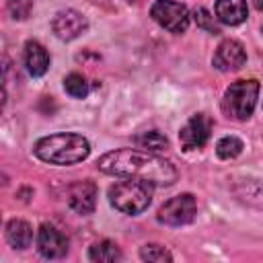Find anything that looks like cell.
Returning <instances> with one entry per match:
<instances>
[{
  "mask_svg": "<svg viewBox=\"0 0 263 263\" xmlns=\"http://www.w3.org/2000/svg\"><path fill=\"white\" fill-rule=\"evenodd\" d=\"M212 119L210 115L205 113H195L179 132V140H181V146L185 150H197V148H203L205 142L210 140V134H212Z\"/></svg>",
  "mask_w": 263,
  "mask_h": 263,
  "instance_id": "52a82bcc",
  "label": "cell"
},
{
  "mask_svg": "<svg viewBox=\"0 0 263 263\" xmlns=\"http://www.w3.org/2000/svg\"><path fill=\"white\" fill-rule=\"evenodd\" d=\"M193 21H195V25H197L199 29H203V31H208V33H214V35L220 33V27H218V23H216L218 18L212 16V12H210L208 8H203V6H199V8L193 10Z\"/></svg>",
  "mask_w": 263,
  "mask_h": 263,
  "instance_id": "ffe728a7",
  "label": "cell"
},
{
  "mask_svg": "<svg viewBox=\"0 0 263 263\" xmlns=\"http://www.w3.org/2000/svg\"><path fill=\"white\" fill-rule=\"evenodd\" d=\"M257 97H259V82L253 78H245V80H236L232 82L222 97V111L226 117L236 119V121H247L257 105Z\"/></svg>",
  "mask_w": 263,
  "mask_h": 263,
  "instance_id": "277c9868",
  "label": "cell"
},
{
  "mask_svg": "<svg viewBox=\"0 0 263 263\" xmlns=\"http://www.w3.org/2000/svg\"><path fill=\"white\" fill-rule=\"evenodd\" d=\"M88 259L97 263H115L121 259V251L113 240H101L88 249Z\"/></svg>",
  "mask_w": 263,
  "mask_h": 263,
  "instance_id": "9a60e30c",
  "label": "cell"
},
{
  "mask_svg": "<svg viewBox=\"0 0 263 263\" xmlns=\"http://www.w3.org/2000/svg\"><path fill=\"white\" fill-rule=\"evenodd\" d=\"M25 66L31 76H43L49 68V53L39 41L25 43Z\"/></svg>",
  "mask_w": 263,
  "mask_h": 263,
  "instance_id": "7c38bea8",
  "label": "cell"
},
{
  "mask_svg": "<svg viewBox=\"0 0 263 263\" xmlns=\"http://www.w3.org/2000/svg\"><path fill=\"white\" fill-rule=\"evenodd\" d=\"M245 62H247V51L242 43L236 39H224L214 53V66L220 72H236L245 66Z\"/></svg>",
  "mask_w": 263,
  "mask_h": 263,
  "instance_id": "30bf717a",
  "label": "cell"
},
{
  "mask_svg": "<svg viewBox=\"0 0 263 263\" xmlns=\"http://www.w3.org/2000/svg\"><path fill=\"white\" fill-rule=\"evenodd\" d=\"M4 230H6L4 234H6V240H8L10 247H14V249H27V247H31L33 228H31L29 222L14 218V220H8V224H6Z\"/></svg>",
  "mask_w": 263,
  "mask_h": 263,
  "instance_id": "5bb4252c",
  "label": "cell"
},
{
  "mask_svg": "<svg viewBox=\"0 0 263 263\" xmlns=\"http://www.w3.org/2000/svg\"><path fill=\"white\" fill-rule=\"evenodd\" d=\"M234 193L240 201L253 205V208H259L263 210V185L261 183H255V181H242L234 187Z\"/></svg>",
  "mask_w": 263,
  "mask_h": 263,
  "instance_id": "2e32d148",
  "label": "cell"
},
{
  "mask_svg": "<svg viewBox=\"0 0 263 263\" xmlns=\"http://www.w3.org/2000/svg\"><path fill=\"white\" fill-rule=\"evenodd\" d=\"M150 16L171 33H183L189 27V10L175 0H156L150 8Z\"/></svg>",
  "mask_w": 263,
  "mask_h": 263,
  "instance_id": "5b68a950",
  "label": "cell"
},
{
  "mask_svg": "<svg viewBox=\"0 0 263 263\" xmlns=\"http://www.w3.org/2000/svg\"><path fill=\"white\" fill-rule=\"evenodd\" d=\"M140 257L144 261H152V263H164V261H173V255L162 247V245H144L140 249Z\"/></svg>",
  "mask_w": 263,
  "mask_h": 263,
  "instance_id": "44dd1931",
  "label": "cell"
},
{
  "mask_svg": "<svg viewBox=\"0 0 263 263\" xmlns=\"http://www.w3.org/2000/svg\"><path fill=\"white\" fill-rule=\"evenodd\" d=\"M37 249L45 259H62L68 253V238L51 224H41L37 230Z\"/></svg>",
  "mask_w": 263,
  "mask_h": 263,
  "instance_id": "9c48e42d",
  "label": "cell"
},
{
  "mask_svg": "<svg viewBox=\"0 0 263 263\" xmlns=\"http://www.w3.org/2000/svg\"><path fill=\"white\" fill-rule=\"evenodd\" d=\"M86 27H88L86 16L74 8L60 10L51 21V29H53L55 37L62 41H72V39L80 37L86 31Z\"/></svg>",
  "mask_w": 263,
  "mask_h": 263,
  "instance_id": "ba28073f",
  "label": "cell"
},
{
  "mask_svg": "<svg viewBox=\"0 0 263 263\" xmlns=\"http://www.w3.org/2000/svg\"><path fill=\"white\" fill-rule=\"evenodd\" d=\"M152 187L154 185L140 181V179H125V181L111 185L109 201L115 210L123 214H129V216L142 214L152 201Z\"/></svg>",
  "mask_w": 263,
  "mask_h": 263,
  "instance_id": "3957f363",
  "label": "cell"
},
{
  "mask_svg": "<svg viewBox=\"0 0 263 263\" xmlns=\"http://www.w3.org/2000/svg\"><path fill=\"white\" fill-rule=\"evenodd\" d=\"M97 166L107 175H115L123 179H140L158 187H168L177 181V168L173 166V162L146 150H132V148L113 150L103 154L97 160Z\"/></svg>",
  "mask_w": 263,
  "mask_h": 263,
  "instance_id": "6da1fadb",
  "label": "cell"
},
{
  "mask_svg": "<svg viewBox=\"0 0 263 263\" xmlns=\"http://www.w3.org/2000/svg\"><path fill=\"white\" fill-rule=\"evenodd\" d=\"M33 0H6V10L14 21H25L31 14Z\"/></svg>",
  "mask_w": 263,
  "mask_h": 263,
  "instance_id": "7402d4cb",
  "label": "cell"
},
{
  "mask_svg": "<svg viewBox=\"0 0 263 263\" xmlns=\"http://www.w3.org/2000/svg\"><path fill=\"white\" fill-rule=\"evenodd\" d=\"M253 4H255V8H257V10H261V12H263V0H253Z\"/></svg>",
  "mask_w": 263,
  "mask_h": 263,
  "instance_id": "603a6c76",
  "label": "cell"
},
{
  "mask_svg": "<svg viewBox=\"0 0 263 263\" xmlns=\"http://www.w3.org/2000/svg\"><path fill=\"white\" fill-rule=\"evenodd\" d=\"M249 8L245 0H218L216 2V18L224 25H240L247 21Z\"/></svg>",
  "mask_w": 263,
  "mask_h": 263,
  "instance_id": "4fadbf2b",
  "label": "cell"
},
{
  "mask_svg": "<svg viewBox=\"0 0 263 263\" xmlns=\"http://www.w3.org/2000/svg\"><path fill=\"white\" fill-rule=\"evenodd\" d=\"M134 144H136V148H142L146 152H160V150H164L168 146V140L160 132L150 129V132H142L140 136H136Z\"/></svg>",
  "mask_w": 263,
  "mask_h": 263,
  "instance_id": "e0dca14e",
  "label": "cell"
},
{
  "mask_svg": "<svg viewBox=\"0 0 263 263\" xmlns=\"http://www.w3.org/2000/svg\"><path fill=\"white\" fill-rule=\"evenodd\" d=\"M66 199H68V205L76 214H82V216L92 214L97 205V185L92 181H78L70 185Z\"/></svg>",
  "mask_w": 263,
  "mask_h": 263,
  "instance_id": "8fae6325",
  "label": "cell"
},
{
  "mask_svg": "<svg viewBox=\"0 0 263 263\" xmlns=\"http://www.w3.org/2000/svg\"><path fill=\"white\" fill-rule=\"evenodd\" d=\"M242 142L236 138V136H224L222 140H218L216 144V152L220 158L224 160H230V158H236L240 152H242Z\"/></svg>",
  "mask_w": 263,
  "mask_h": 263,
  "instance_id": "d6986e66",
  "label": "cell"
},
{
  "mask_svg": "<svg viewBox=\"0 0 263 263\" xmlns=\"http://www.w3.org/2000/svg\"><path fill=\"white\" fill-rule=\"evenodd\" d=\"M64 88H66V92H68L72 99H84V97L88 95V82H86V78H84L82 74H78V72H72V74H68V76L64 78Z\"/></svg>",
  "mask_w": 263,
  "mask_h": 263,
  "instance_id": "ac0fdd59",
  "label": "cell"
},
{
  "mask_svg": "<svg viewBox=\"0 0 263 263\" xmlns=\"http://www.w3.org/2000/svg\"><path fill=\"white\" fill-rule=\"evenodd\" d=\"M33 150H35V156L43 162L68 166L88 158L90 144L80 134H53L37 140Z\"/></svg>",
  "mask_w": 263,
  "mask_h": 263,
  "instance_id": "7a4b0ae2",
  "label": "cell"
},
{
  "mask_svg": "<svg viewBox=\"0 0 263 263\" xmlns=\"http://www.w3.org/2000/svg\"><path fill=\"white\" fill-rule=\"evenodd\" d=\"M197 212V201L191 193H181L171 197L168 201H164L158 210V222L166 224V226H183L189 224L195 218Z\"/></svg>",
  "mask_w": 263,
  "mask_h": 263,
  "instance_id": "8992f818",
  "label": "cell"
}]
</instances>
